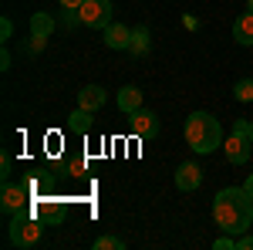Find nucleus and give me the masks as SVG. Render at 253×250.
Returning <instances> with one entry per match:
<instances>
[{
	"instance_id": "obj_1",
	"label": "nucleus",
	"mask_w": 253,
	"mask_h": 250,
	"mask_svg": "<svg viewBox=\"0 0 253 250\" xmlns=\"http://www.w3.org/2000/svg\"><path fill=\"white\" fill-rule=\"evenodd\" d=\"M213 220L216 227L230 237H243L253 223V200L243 186H226L213 200Z\"/></svg>"
},
{
	"instance_id": "obj_2",
	"label": "nucleus",
	"mask_w": 253,
	"mask_h": 250,
	"mask_svg": "<svg viewBox=\"0 0 253 250\" xmlns=\"http://www.w3.org/2000/svg\"><path fill=\"white\" fill-rule=\"evenodd\" d=\"M186 142H189V149L199 155H210L216 152L219 146H223V129H219V118L210 115V112H193V115L186 118Z\"/></svg>"
},
{
	"instance_id": "obj_3",
	"label": "nucleus",
	"mask_w": 253,
	"mask_h": 250,
	"mask_svg": "<svg viewBox=\"0 0 253 250\" xmlns=\"http://www.w3.org/2000/svg\"><path fill=\"white\" fill-rule=\"evenodd\" d=\"M41 233H44V227H41L27 210H20V213H14L10 223H7V244H10V247H34L41 240Z\"/></svg>"
},
{
	"instance_id": "obj_4",
	"label": "nucleus",
	"mask_w": 253,
	"mask_h": 250,
	"mask_svg": "<svg viewBox=\"0 0 253 250\" xmlns=\"http://www.w3.org/2000/svg\"><path fill=\"white\" fill-rule=\"evenodd\" d=\"M112 0H84L81 3V24L84 27H95V31H105L112 24Z\"/></svg>"
},
{
	"instance_id": "obj_5",
	"label": "nucleus",
	"mask_w": 253,
	"mask_h": 250,
	"mask_svg": "<svg viewBox=\"0 0 253 250\" xmlns=\"http://www.w3.org/2000/svg\"><path fill=\"white\" fill-rule=\"evenodd\" d=\"M223 152H226V159H230L233 166H243V162L250 159V152H253V139L247 132H233L226 142H223Z\"/></svg>"
},
{
	"instance_id": "obj_6",
	"label": "nucleus",
	"mask_w": 253,
	"mask_h": 250,
	"mask_svg": "<svg viewBox=\"0 0 253 250\" xmlns=\"http://www.w3.org/2000/svg\"><path fill=\"white\" fill-rule=\"evenodd\" d=\"M128 132L135 135V139H152V135H159V118H156V112L135 108V112L128 115Z\"/></svg>"
},
{
	"instance_id": "obj_7",
	"label": "nucleus",
	"mask_w": 253,
	"mask_h": 250,
	"mask_svg": "<svg viewBox=\"0 0 253 250\" xmlns=\"http://www.w3.org/2000/svg\"><path fill=\"white\" fill-rule=\"evenodd\" d=\"M0 210L7 213V216L27 210V190L14 186V183H3V190H0Z\"/></svg>"
},
{
	"instance_id": "obj_8",
	"label": "nucleus",
	"mask_w": 253,
	"mask_h": 250,
	"mask_svg": "<svg viewBox=\"0 0 253 250\" xmlns=\"http://www.w3.org/2000/svg\"><path fill=\"white\" fill-rule=\"evenodd\" d=\"M175 186L182 193H193L203 186V169L196 166V162H182L179 169H175Z\"/></svg>"
},
{
	"instance_id": "obj_9",
	"label": "nucleus",
	"mask_w": 253,
	"mask_h": 250,
	"mask_svg": "<svg viewBox=\"0 0 253 250\" xmlns=\"http://www.w3.org/2000/svg\"><path fill=\"white\" fill-rule=\"evenodd\" d=\"M101 38H105V44L112 48V51H128V44H132V31L125 27V24H108L105 31H101Z\"/></svg>"
},
{
	"instance_id": "obj_10",
	"label": "nucleus",
	"mask_w": 253,
	"mask_h": 250,
	"mask_svg": "<svg viewBox=\"0 0 253 250\" xmlns=\"http://www.w3.org/2000/svg\"><path fill=\"white\" fill-rule=\"evenodd\" d=\"M78 105L88 108V112H98V108L105 105V88H101V85H84L78 92Z\"/></svg>"
},
{
	"instance_id": "obj_11",
	"label": "nucleus",
	"mask_w": 253,
	"mask_h": 250,
	"mask_svg": "<svg viewBox=\"0 0 253 250\" xmlns=\"http://www.w3.org/2000/svg\"><path fill=\"white\" fill-rule=\"evenodd\" d=\"M233 38H236V44L253 48V14H250V10H247V14H240V17L233 20Z\"/></svg>"
},
{
	"instance_id": "obj_12",
	"label": "nucleus",
	"mask_w": 253,
	"mask_h": 250,
	"mask_svg": "<svg viewBox=\"0 0 253 250\" xmlns=\"http://www.w3.org/2000/svg\"><path fill=\"white\" fill-rule=\"evenodd\" d=\"M51 31H54V17H51V14H44V10L31 14V38L47 41V38H51Z\"/></svg>"
},
{
	"instance_id": "obj_13",
	"label": "nucleus",
	"mask_w": 253,
	"mask_h": 250,
	"mask_svg": "<svg viewBox=\"0 0 253 250\" xmlns=\"http://www.w3.org/2000/svg\"><path fill=\"white\" fill-rule=\"evenodd\" d=\"M118 108H122L125 115H132L135 108H142V92H138L135 85H125V88L118 92Z\"/></svg>"
},
{
	"instance_id": "obj_14",
	"label": "nucleus",
	"mask_w": 253,
	"mask_h": 250,
	"mask_svg": "<svg viewBox=\"0 0 253 250\" xmlns=\"http://www.w3.org/2000/svg\"><path fill=\"white\" fill-rule=\"evenodd\" d=\"M95 112H88V108H75V112H71V118H68V129H71V132H78V135H84V132H91V122H95Z\"/></svg>"
},
{
	"instance_id": "obj_15",
	"label": "nucleus",
	"mask_w": 253,
	"mask_h": 250,
	"mask_svg": "<svg viewBox=\"0 0 253 250\" xmlns=\"http://www.w3.org/2000/svg\"><path fill=\"white\" fill-rule=\"evenodd\" d=\"M128 51H132V54H145V51H149V27H135V31H132Z\"/></svg>"
},
{
	"instance_id": "obj_16",
	"label": "nucleus",
	"mask_w": 253,
	"mask_h": 250,
	"mask_svg": "<svg viewBox=\"0 0 253 250\" xmlns=\"http://www.w3.org/2000/svg\"><path fill=\"white\" fill-rule=\"evenodd\" d=\"M233 98H236V101H243V105H250V101H253V78L236 81V85H233Z\"/></svg>"
},
{
	"instance_id": "obj_17",
	"label": "nucleus",
	"mask_w": 253,
	"mask_h": 250,
	"mask_svg": "<svg viewBox=\"0 0 253 250\" xmlns=\"http://www.w3.org/2000/svg\"><path fill=\"white\" fill-rule=\"evenodd\" d=\"M95 250H125V240H118V237H98L95 240Z\"/></svg>"
},
{
	"instance_id": "obj_18",
	"label": "nucleus",
	"mask_w": 253,
	"mask_h": 250,
	"mask_svg": "<svg viewBox=\"0 0 253 250\" xmlns=\"http://www.w3.org/2000/svg\"><path fill=\"white\" fill-rule=\"evenodd\" d=\"M213 250H236V237H230V233L216 237V240H213Z\"/></svg>"
},
{
	"instance_id": "obj_19",
	"label": "nucleus",
	"mask_w": 253,
	"mask_h": 250,
	"mask_svg": "<svg viewBox=\"0 0 253 250\" xmlns=\"http://www.w3.org/2000/svg\"><path fill=\"white\" fill-rule=\"evenodd\" d=\"M10 38H14V20H10V17H3V20H0V41L7 44Z\"/></svg>"
},
{
	"instance_id": "obj_20",
	"label": "nucleus",
	"mask_w": 253,
	"mask_h": 250,
	"mask_svg": "<svg viewBox=\"0 0 253 250\" xmlns=\"http://www.w3.org/2000/svg\"><path fill=\"white\" fill-rule=\"evenodd\" d=\"M236 250H253V233H243V237H236Z\"/></svg>"
},
{
	"instance_id": "obj_21",
	"label": "nucleus",
	"mask_w": 253,
	"mask_h": 250,
	"mask_svg": "<svg viewBox=\"0 0 253 250\" xmlns=\"http://www.w3.org/2000/svg\"><path fill=\"white\" fill-rule=\"evenodd\" d=\"M0 68H3V71H10V51H7V48L0 51Z\"/></svg>"
},
{
	"instance_id": "obj_22",
	"label": "nucleus",
	"mask_w": 253,
	"mask_h": 250,
	"mask_svg": "<svg viewBox=\"0 0 253 250\" xmlns=\"http://www.w3.org/2000/svg\"><path fill=\"white\" fill-rule=\"evenodd\" d=\"M61 7H68V10H81V3H84V0H58Z\"/></svg>"
},
{
	"instance_id": "obj_23",
	"label": "nucleus",
	"mask_w": 253,
	"mask_h": 250,
	"mask_svg": "<svg viewBox=\"0 0 253 250\" xmlns=\"http://www.w3.org/2000/svg\"><path fill=\"white\" fill-rule=\"evenodd\" d=\"M243 190L250 193V200H253V173H250V176H247V183H243Z\"/></svg>"
},
{
	"instance_id": "obj_24",
	"label": "nucleus",
	"mask_w": 253,
	"mask_h": 250,
	"mask_svg": "<svg viewBox=\"0 0 253 250\" xmlns=\"http://www.w3.org/2000/svg\"><path fill=\"white\" fill-rule=\"evenodd\" d=\"M247 10H250V14H253V0H247Z\"/></svg>"
},
{
	"instance_id": "obj_25",
	"label": "nucleus",
	"mask_w": 253,
	"mask_h": 250,
	"mask_svg": "<svg viewBox=\"0 0 253 250\" xmlns=\"http://www.w3.org/2000/svg\"><path fill=\"white\" fill-rule=\"evenodd\" d=\"M250 139H253V122H250Z\"/></svg>"
}]
</instances>
